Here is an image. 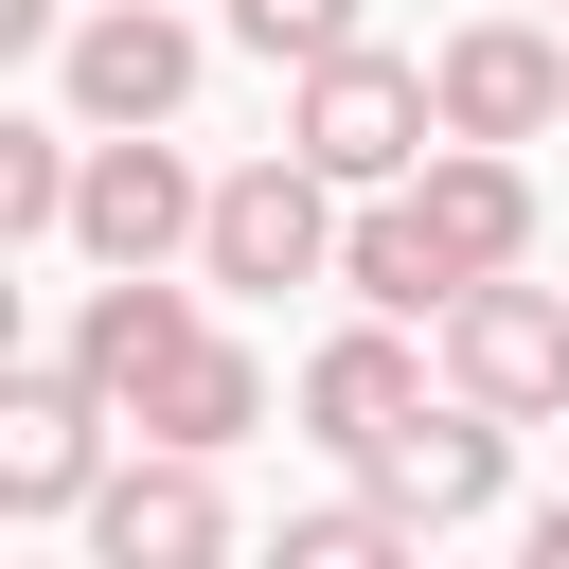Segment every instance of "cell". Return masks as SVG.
<instances>
[{"instance_id": "cell-19", "label": "cell", "mask_w": 569, "mask_h": 569, "mask_svg": "<svg viewBox=\"0 0 569 569\" xmlns=\"http://www.w3.org/2000/svg\"><path fill=\"white\" fill-rule=\"evenodd\" d=\"M533 569H569V498H533Z\"/></svg>"}, {"instance_id": "cell-3", "label": "cell", "mask_w": 569, "mask_h": 569, "mask_svg": "<svg viewBox=\"0 0 569 569\" xmlns=\"http://www.w3.org/2000/svg\"><path fill=\"white\" fill-rule=\"evenodd\" d=\"M196 231H213V178H196L160 124H89L71 249H89V267H196Z\"/></svg>"}, {"instance_id": "cell-13", "label": "cell", "mask_w": 569, "mask_h": 569, "mask_svg": "<svg viewBox=\"0 0 569 569\" xmlns=\"http://www.w3.org/2000/svg\"><path fill=\"white\" fill-rule=\"evenodd\" d=\"M409 196H427V231H445L480 284H498V267H533V160H516V142H427V178H409Z\"/></svg>"}, {"instance_id": "cell-11", "label": "cell", "mask_w": 569, "mask_h": 569, "mask_svg": "<svg viewBox=\"0 0 569 569\" xmlns=\"http://www.w3.org/2000/svg\"><path fill=\"white\" fill-rule=\"evenodd\" d=\"M213 551H231V498H213L196 445L107 462V498H89V569H213Z\"/></svg>"}, {"instance_id": "cell-15", "label": "cell", "mask_w": 569, "mask_h": 569, "mask_svg": "<svg viewBox=\"0 0 569 569\" xmlns=\"http://www.w3.org/2000/svg\"><path fill=\"white\" fill-rule=\"evenodd\" d=\"M71 178H89V107L0 124V231H18V249H53V231H71Z\"/></svg>"}, {"instance_id": "cell-9", "label": "cell", "mask_w": 569, "mask_h": 569, "mask_svg": "<svg viewBox=\"0 0 569 569\" xmlns=\"http://www.w3.org/2000/svg\"><path fill=\"white\" fill-rule=\"evenodd\" d=\"M196 302H213V284H160V267H107V284H89L71 320H53V356H71V373H89V391H107L124 427H142V391H160V373H178V356L213 338Z\"/></svg>"}, {"instance_id": "cell-17", "label": "cell", "mask_w": 569, "mask_h": 569, "mask_svg": "<svg viewBox=\"0 0 569 569\" xmlns=\"http://www.w3.org/2000/svg\"><path fill=\"white\" fill-rule=\"evenodd\" d=\"M231 18V53H267V71H320V53H356V0H213Z\"/></svg>"}, {"instance_id": "cell-7", "label": "cell", "mask_w": 569, "mask_h": 569, "mask_svg": "<svg viewBox=\"0 0 569 569\" xmlns=\"http://www.w3.org/2000/svg\"><path fill=\"white\" fill-rule=\"evenodd\" d=\"M409 533H462V516H498V480H516V409H480V391H427L373 462H356Z\"/></svg>"}, {"instance_id": "cell-12", "label": "cell", "mask_w": 569, "mask_h": 569, "mask_svg": "<svg viewBox=\"0 0 569 569\" xmlns=\"http://www.w3.org/2000/svg\"><path fill=\"white\" fill-rule=\"evenodd\" d=\"M338 284H356L373 320H445V302L480 284V267H462V249L427 231V196L391 178V196H356V213H338Z\"/></svg>"}, {"instance_id": "cell-14", "label": "cell", "mask_w": 569, "mask_h": 569, "mask_svg": "<svg viewBox=\"0 0 569 569\" xmlns=\"http://www.w3.org/2000/svg\"><path fill=\"white\" fill-rule=\"evenodd\" d=\"M249 427H267V356H249V338H196V356L142 391V445H196V462H231Z\"/></svg>"}, {"instance_id": "cell-8", "label": "cell", "mask_w": 569, "mask_h": 569, "mask_svg": "<svg viewBox=\"0 0 569 569\" xmlns=\"http://www.w3.org/2000/svg\"><path fill=\"white\" fill-rule=\"evenodd\" d=\"M427 89H445V142H551L569 124V18H462L427 53Z\"/></svg>"}, {"instance_id": "cell-2", "label": "cell", "mask_w": 569, "mask_h": 569, "mask_svg": "<svg viewBox=\"0 0 569 569\" xmlns=\"http://www.w3.org/2000/svg\"><path fill=\"white\" fill-rule=\"evenodd\" d=\"M196 284H231V302H284V284H338V178H320L302 142L231 160V178H213V231H196Z\"/></svg>"}, {"instance_id": "cell-10", "label": "cell", "mask_w": 569, "mask_h": 569, "mask_svg": "<svg viewBox=\"0 0 569 569\" xmlns=\"http://www.w3.org/2000/svg\"><path fill=\"white\" fill-rule=\"evenodd\" d=\"M427 373H445V338L409 356V320H373V302H356V320H338V338L302 356V391H284V409H302V445H338V462H373V445H391V427L427 409Z\"/></svg>"}, {"instance_id": "cell-4", "label": "cell", "mask_w": 569, "mask_h": 569, "mask_svg": "<svg viewBox=\"0 0 569 569\" xmlns=\"http://www.w3.org/2000/svg\"><path fill=\"white\" fill-rule=\"evenodd\" d=\"M427 338H445V391H480V409H516V427H551V409H569V284L498 267V284H462Z\"/></svg>"}, {"instance_id": "cell-1", "label": "cell", "mask_w": 569, "mask_h": 569, "mask_svg": "<svg viewBox=\"0 0 569 569\" xmlns=\"http://www.w3.org/2000/svg\"><path fill=\"white\" fill-rule=\"evenodd\" d=\"M284 142L338 178V196H391V178H427V142H445V89L409 71V53H320V71H284Z\"/></svg>"}, {"instance_id": "cell-5", "label": "cell", "mask_w": 569, "mask_h": 569, "mask_svg": "<svg viewBox=\"0 0 569 569\" xmlns=\"http://www.w3.org/2000/svg\"><path fill=\"white\" fill-rule=\"evenodd\" d=\"M107 391L71 373V356H18L0 373V516H89L107 498Z\"/></svg>"}, {"instance_id": "cell-6", "label": "cell", "mask_w": 569, "mask_h": 569, "mask_svg": "<svg viewBox=\"0 0 569 569\" xmlns=\"http://www.w3.org/2000/svg\"><path fill=\"white\" fill-rule=\"evenodd\" d=\"M196 71H213L196 0H107V18H71V36H53V89H71L89 124H178V107H196Z\"/></svg>"}, {"instance_id": "cell-20", "label": "cell", "mask_w": 569, "mask_h": 569, "mask_svg": "<svg viewBox=\"0 0 569 569\" xmlns=\"http://www.w3.org/2000/svg\"><path fill=\"white\" fill-rule=\"evenodd\" d=\"M551 18H569V0H551Z\"/></svg>"}, {"instance_id": "cell-16", "label": "cell", "mask_w": 569, "mask_h": 569, "mask_svg": "<svg viewBox=\"0 0 569 569\" xmlns=\"http://www.w3.org/2000/svg\"><path fill=\"white\" fill-rule=\"evenodd\" d=\"M391 551H427V533H409L373 480H356V498H320V516H284V569H391Z\"/></svg>"}, {"instance_id": "cell-18", "label": "cell", "mask_w": 569, "mask_h": 569, "mask_svg": "<svg viewBox=\"0 0 569 569\" xmlns=\"http://www.w3.org/2000/svg\"><path fill=\"white\" fill-rule=\"evenodd\" d=\"M0 36H71V0H0Z\"/></svg>"}]
</instances>
